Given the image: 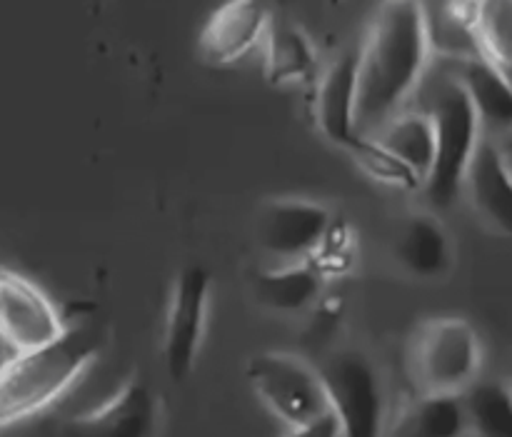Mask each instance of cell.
<instances>
[{
  "label": "cell",
  "instance_id": "1",
  "mask_svg": "<svg viewBox=\"0 0 512 437\" xmlns=\"http://www.w3.org/2000/svg\"><path fill=\"white\" fill-rule=\"evenodd\" d=\"M358 53V133L375 135L418 93L430 68L428 18L415 0L380 3Z\"/></svg>",
  "mask_w": 512,
  "mask_h": 437
},
{
  "label": "cell",
  "instance_id": "2",
  "mask_svg": "<svg viewBox=\"0 0 512 437\" xmlns=\"http://www.w3.org/2000/svg\"><path fill=\"white\" fill-rule=\"evenodd\" d=\"M105 348L98 325H70L53 345L13 353L0 363V430L25 423L63 400Z\"/></svg>",
  "mask_w": 512,
  "mask_h": 437
},
{
  "label": "cell",
  "instance_id": "3",
  "mask_svg": "<svg viewBox=\"0 0 512 437\" xmlns=\"http://www.w3.org/2000/svg\"><path fill=\"white\" fill-rule=\"evenodd\" d=\"M425 113L435 128V160L423 190L433 208H450L480 145V118L453 73L435 83Z\"/></svg>",
  "mask_w": 512,
  "mask_h": 437
},
{
  "label": "cell",
  "instance_id": "4",
  "mask_svg": "<svg viewBox=\"0 0 512 437\" xmlns=\"http://www.w3.org/2000/svg\"><path fill=\"white\" fill-rule=\"evenodd\" d=\"M483 365L480 335L465 318H430L418 325L408 370L418 395H463Z\"/></svg>",
  "mask_w": 512,
  "mask_h": 437
},
{
  "label": "cell",
  "instance_id": "5",
  "mask_svg": "<svg viewBox=\"0 0 512 437\" xmlns=\"http://www.w3.org/2000/svg\"><path fill=\"white\" fill-rule=\"evenodd\" d=\"M315 370L340 437H385L383 378L368 355L353 348L335 350Z\"/></svg>",
  "mask_w": 512,
  "mask_h": 437
},
{
  "label": "cell",
  "instance_id": "6",
  "mask_svg": "<svg viewBox=\"0 0 512 437\" xmlns=\"http://www.w3.org/2000/svg\"><path fill=\"white\" fill-rule=\"evenodd\" d=\"M248 383L260 403L290 428L330 413L318 370L290 353H260L248 363Z\"/></svg>",
  "mask_w": 512,
  "mask_h": 437
},
{
  "label": "cell",
  "instance_id": "7",
  "mask_svg": "<svg viewBox=\"0 0 512 437\" xmlns=\"http://www.w3.org/2000/svg\"><path fill=\"white\" fill-rule=\"evenodd\" d=\"M210 273L203 265H188L175 278L170 290L168 315L163 330V363L170 380L183 383L198 363L208 328Z\"/></svg>",
  "mask_w": 512,
  "mask_h": 437
},
{
  "label": "cell",
  "instance_id": "8",
  "mask_svg": "<svg viewBox=\"0 0 512 437\" xmlns=\"http://www.w3.org/2000/svg\"><path fill=\"white\" fill-rule=\"evenodd\" d=\"M68 328V320L38 283L0 265V343L13 353H30L53 345Z\"/></svg>",
  "mask_w": 512,
  "mask_h": 437
},
{
  "label": "cell",
  "instance_id": "9",
  "mask_svg": "<svg viewBox=\"0 0 512 437\" xmlns=\"http://www.w3.org/2000/svg\"><path fill=\"white\" fill-rule=\"evenodd\" d=\"M163 403L145 380L130 378L103 405L65 420V437H158Z\"/></svg>",
  "mask_w": 512,
  "mask_h": 437
},
{
  "label": "cell",
  "instance_id": "10",
  "mask_svg": "<svg viewBox=\"0 0 512 437\" xmlns=\"http://www.w3.org/2000/svg\"><path fill=\"white\" fill-rule=\"evenodd\" d=\"M268 5L258 0H230L210 13L198 35L200 58L215 68L235 65L263 48L273 25Z\"/></svg>",
  "mask_w": 512,
  "mask_h": 437
},
{
  "label": "cell",
  "instance_id": "11",
  "mask_svg": "<svg viewBox=\"0 0 512 437\" xmlns=\"http://www.w3.org/2000/svg\"><path fill=\"white\" fill-rule=\"evenodd\" d=\"M330 210L303 198H280L263 205L255 223L258 243L278 258L308 260L328 230Z\"/></svg>",
  "mask_w": 512,
  "mask_h": 437
},
{
  "label": "cell",
  "instance_id": "12",
  "mask_svg": "<svg viewBox=\"0 0 512 437\" xmlns=\"http://www.w3.org/2000/svg\"><path fill=\"white\" fill-rule=\"evenodd\" d=\"M358 53H343L315 83L313 115L320 133L348 150L358 138Z\"/></svg>",
  "mask_w": 512,
  "mask_h": 437
},
{
  "label": "cell",
  "instance_id": "13",
  "mask_svg": "<svg viewBox=\"0 0 512 437\" xmlns=\"http://www.w3.org/2000/svg\"><path fill=\"white\" fill-rule=\"evenodd\" d=\"M465 188L478 213L500 233L512 235V170L498 145H478L465 173Z\"/></svg>",
  "mask_w": 512,
  "mask_h": 437
},
{
  "label": "cell",
  "instance_id": "14",
  "mask_svg": "<svg viewBox=\"0 0 512 437\" xmlns=\"http://www.w3.org/2000/svg\"><path fill=\"white\" fill-rule=\"evenodd\" d=\"M263 50V75L273 88L310 83L318 73V50L300 25L273 20Z\"/></svg>",
  "mask_w": 512,
  "mask_h": 437
},
{
  "label": "cell",
  "instance_id": "15",
  "mask_svg": "<svg viewBox=\"0 0 512 437\" xmlns=\"http://www.w3.org/2000/svg\"><path fill=\"white\" fill-rule=\"evenodd\" d=\"M395 258L415 278H443L453 265V245L448 230L433 215H413L400 230Z\"/></svg>",
  "mask_w": 512,
  "mask_h": 437
},
{
  "label": "cell",
  "instance_id": "16",
  "mask_svg": "<svg viewBox=\"0 0 512 437\" xmlns=\"http://www.w3.org/2000/svg\"><path fill=\"white\" fill-rule=\"evenodd\" d=\"M323 283L318 270L308 263L285 265V268L265 270L253 280V295L263 308L273 313H303L315 305L323 293Z\"/></svg>",
  "mask_w": 512,
  "mask_h": 437
},
{
  "label": "cell",
  "instance_id": "17",
  "mask_svg": "<svg viewBox=\"0 0 512 437\" xmlns=\"http://www.w3.org/2000/svg\"><path fill=\"white\" fill-rule=\"evenodd\" d=\"M375 140L403 160L425 185L435 160V128L425 110L398 113L378 130Z\"/></svg>",
  "mask_w": 512,
  "mask_h": 437
},
{
  "label": "cell",
  "instance_id": "18",
  "mask_svg": "<svg viewBox=\"0 0 512 437\" xmlns=\"http://www.w3.org/2000/svg\"><path fill=\"white\" fill-rule=\"evenodd\" d=\"M453 75L468 93L480 123L485 120L498 128H512V88L503 75L495 73L483 58L458 60Z\"/></svg>",
  "mask_w": 512,
  "mask_h": 437
},
{
  "label": "cell",
  "instance_id": "19",
  "mask_svg": "<svg viewBox=\"0 0 512 437\" xmlns=\"http://www.w3.org/2000/svg\"><path fill=\"white\" fill-rule=\"evenodd\" d=\"M403 437H463L468 433L460 395H418L400 415Z\"/></svg>",
  "mask_w": 512,
  "mask_h": 437
},
{
  "label": "cell",
  "instance_id": "20",
  "mask_svg": "<svg viewBox=\"0 0 512 437\" xmlns=\"http://www.w3.org/2000/svg\"><path fill=\"white\" fill-rule=\"evenodd\" d=\"M468 430L475 437H512V385L475 380L463 395Z\"/></svg>",
  "mask_w": 512,
  "mask_h": 437
},
{
  "label": "cell",
  "instance_id": "21",
  "mask_svg": "<svg viewBox=\"0 0 512 437\" xmlns=\"http://www.w3.org/2000/svg\"><path fill=\"white\" fill-rule=\"evenodd\" d=\"M478 55L512 88V0L475 3Z\"/></svg>",
  "mask_w": 512,
  "mask_h": 437
},
{
  "label": "cell",
  "instance_id": "22",
  "mask_svg": "<svg viewBox=\"0 0 512 437\" xmlns=\"http://www.w3.org/2000/svg\"><path fill=\"white\" fill-rule=\"evenodd\" d=\"M345 153L353 158V163L368 175L370 180L380 185H388V188L398 190H423V180L408 168L400 158H395L388 148H385L380 140H375L373 135H358L355 143L350 145Z\"/></svg>",
  "mask_w": 512,
  "mask_h": 437
},
{
  "label": "cell",
  "instance_id": "23",
  "mask_svg": "<svg viewBox=\"0 0 512 437\" xmlns=\"http://www.w3.org/2000/svg\"><path fill=\"white\" fill-rule=\"evenodd\" d=\"M355 235L350 230V225L345 220L335 218L330 220L328 230H325L323 240H320L318 248L313 250V255L308 258V263L313 265L320 273V278H340V275L348 273L355 263Z\"/></svg>",
  "mask_w": 512,
  "mask_h": 437
},
{
  "label": "cell",
  "instance_id": "24",
  "mask_svg": "<svg viewBox=\"0 0 512 437\" xmlns=\"http://www.w3.org/2000/svg\"><path fill=\"white\" fill-rule=\"evenodd\" d=\"M340 320H343V300L340 298H328V300H318V308H315V318H313V338L318 343H325L330 340V335L338 330Z\"/></svg>",
  "mask_w": 512,
  "mask_h": 437
},
{
  "label": "cell",
  "instance_id": "25",
  "mask_svg": "<svg viewBox=\"0 0 512 437\" xmlns=\"http://www.w3.org/2000/svg\"><path fill=\"white\" fill-rule=\"evenodd\" d=\"M283 437H340V428L335 415L325 413L323 418L313 420V423L300 425V428H290Z\"/></svg>",
  "mask_w": 512,
  "mask_h": 437
},
{
  "label": "cell",
  "instance_id": "26",
  "mask_svg": "<svg viewBox=\"0 0 512 437\" xmlns=\"http://www.w3.org/2000/svg\"><path fill=\"white\" fill-rule=\"evenodd\" d=\"M498 150H500V155L505 158V163H508L510 170H512V128H508V133H505L503 143L498 145Z\"/></svg>",
  "mask_w": 512,
  "mask_h": 437
}]
</instances>
